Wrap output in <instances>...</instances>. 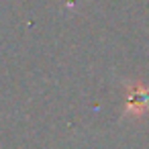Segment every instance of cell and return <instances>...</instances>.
Listing matches in <instances>:
<instances>
[{"label": "cell", "instance_id": "obj_1", "mask_svg": "<svg viewBox=\"0 0 149 149\" xmlns=\"http://www.w3.org/2000/svg\"><path fill=\"white\" fill-rule=\"evenodd\" d=\"M127 112H135L133 116H143L149 112V88L143 84H129L127 94Z\"/></svg>", "mask_w": 149, "mask_h": 149}]
</instances>
